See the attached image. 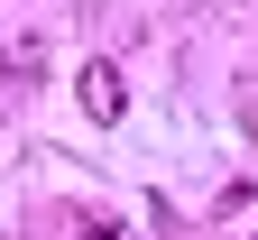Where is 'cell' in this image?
Returning <instances> with one entry per match:
<instances>
[{"instance_id": "cell-3", "label": "cell", "mask_w": 258, "mask_h": 240, "mask_svg": "<svg viewBox=\"0 0 258 240\" xmlns=\"http://www.w3.org/2000/svg\"><path fill=\"white\" fill-rule=\"evenodd\" d=\"M83 240H120V231H111V222H83Z\"/></svg>"}, {"instance_id": "cell-2", "label": "cell", "mask_w": 258, "mask_h": 240, "mask_svg": "<svg viewBox=\"0 0 258 240\" xmlns=\"http://www.w3.org/2000/svg\"><path fill=\"white\" fill-rule=\"evenodd\" d=\"M0 65H10V83H37L46 74V37L37 28H10V37H0Z\"/></svg>"}, {"instance_id": "cell-1", "label": "cell", "mask_w": 258, "mask_h": 240, "mask_svg": "<svg viewBox=\"0 0 258 240\" xmlns=\"http://www.w3.org/2000/svg\"><path fill=\"white\" fill-rule=\"evenodd\" d=\"M74 92H83V111H92V120H120V111H129V83H120V65H102V56L83 65V83H74Z\"/></svg>"}]
</instances>
